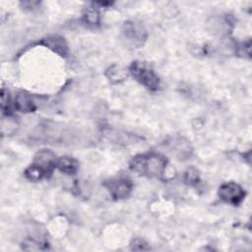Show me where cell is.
I'll use <instances>...</instances> for the list:
<instances>
[{
  "instance_id": "cell-12",
  "label": "cell",
  "mask_w": 252,
  "mask_h": 252,
  "mask_svg": "<svg viewBox=\"0 0 252 252\" xmlns=\"http://www.w3.org/2000/svg\"><path fill=\"white\" fill-rule=\"evenodd\" d=\"M83 21L89 26H97L100 21V16L97 8L91 7L86 9L83 14Z\"/></svg>"
},
{
  "instance_id": "cell-10",
  "label": "cell",
  "mask_w": 252,
  "mask_h": 252,
  "mask_svg": "<svg viewBox=\"0 0 252 252\" xmlns=\"http://www.w3.org/2000/svg\"><path fill=\"white\" fill-rule=\"evenodd\" d=\"M56 168H58L61 172L65 174L73 175L79 169V162L77 159H75L72 157H67V156L61 157L57 158Z\"/></svg>"
},
{
  "instance_id": "cell-1",
  "label": "cell",
  "mask_w": 252,
  "mask_h": 252,
  "mask_svg": "<svg viewBox=\"0 0 252 252\" xmlns=\"http://www.w3.org/2000/svg\"><path fill=\"white\" fill-rule=\"evenodd\" d=\"M131 170L151 178H161L167 166V159L161 154L151 152L135 156L130 163Z\"/></svg>"
},
{
  "instance_id": "cell-5",
  "label": "cell",
  "mask_w": 252,
  "mask_h": 252,
  "mask_svg": "<svg viewBox=\"0 0 252 252\" xmlns=\"http://www.w3.org/2000/svg\"><path fill=\"white\" fill-rule=\"evenodd\" d=\"M220 199L229 205L238 206L245 198V191L243 188L234 182H225L219 188Z\"/></svg>"
},
{
  "instance_id": "cell-11",
  "label": "cell",
  "mask_w": 252,
  "mask_h": 252,
  "mask_svg": "<svg viewBox=\"0 0 252 252\" xmlns=\"http://www.w3.org/2000/svg\"><path fill=\"white\" fill-rule=\"evenodd\" d=\"M105 76L112 84L120 83L127 78V72L119 65H112L105 71Z\"/></svg>"
},
{
  "instance_id": "cell-17",
  "label": "cell",
  "mask_w": 252,
  "mask_h": 252,
  "mask_svg": "<svg viewBox=\"0 0 252 252\" xmlns=\"http://www.w3.org/2000/svg\"><path fill=\"white\" fill-rule=\"evenodd\" d=\"M131 249L132 250H150L151 247L148 245L147 242H145L143 239L140 238H136L131 242Z\"/></svg>"
},
{
  "instance_id": "cell-15",
  "label": "cell",
  "mask_w": 252,
  "mask_h": 252,
  "mask_svg": "<svg viewBox=\"0 0 252 252\" xmlns=\"http://www.w3.org/2000/svg\"><path fill=\"white\" fill-rule=\"evenodd\" d=\"M236 49H237L238 55L250 58V56H251V40L247 39L246 41L239 43L236 46Z\"/></svg>"
},
{
  "instance_id": "cell-2",
  "label": "cell",
  "mask_w": 252,
  "mask_h": 252,
  "mask_svg": "<svg viewBox=\"0 0 252 252\" xmlns=\"http://www.w3.org/2000/svg\"><path fill=\"white\" fill-rule=\"evenodd\" d=\"M128 72L139 84L149 91L156 92L159 88V78L148 63L133 61L129 66Z\"/></svg>"
},
{
  "instance_id": "cell-8",
  "label": "cell",
  "mask_w": 252,
  "mask_h": 252,
  "mask_svg": "<svg viewBox=\"0 0 252 252\" xmlns=\"http://www.w3.org/2000/svg\"><path fill=\"white\" fill-rule=\"evenodd\" d=\"M170 150L176 158L180 160H185L190 158L193 153V148L189 140L183 137H178L170 142Z\"/></svg>"
},
{
  "instance_id": "cell-14",
  "label": "cell",
  "mask_w": 252,
  "mask_h": 252,
  "mask_svg": "<svg viewBox=\"0 0 252 252\" xmlns=\"http://www.w3.org/2000/svg\"><path fill=\"white\" fill-rule=\"evenodd\" d=\"M1 109L2 112L6 115H10V105H11V98H10V94L9 92L7 90H5L4 88H2L1 90Z\"/></svg>"
},
{
  "instance_id": "cell-9",
  "label": "cell",
  "mask_w": 252,
  "mask_h": 252,
  "mask_svg": "<svg viewBox=\"0 0 252 252\" xmlns=\"http://www.w3.org/2000/svg\"><path fill=\"white\" fill-rule=\"evenodd\" d=\"M14 107L18 111L25 112V113L32 112L36 108L32 95L24 91L17 93L14 99Z\"/></svg>"
},
{
  "instance_id": "cell-3",
  "label": "cell",
  "mask_w": 252,
  "mask_h": 252,
  "mask_svg": "<svg viewBox=\"0 0 252 252\" xmlns=\"http://www.w3.org/2000/svg\"><path fill=\"white\" fill-rule=\"evenodd\" d=\"M122 39L131 47H141L147 39V32L142 24L135 21H127L121 29Z\"/></svg>"
},
{
  "instance_id": "cell-7",
  "label": "cell",
  "mask_w": 252,
  "mask_h": 252,
  "mask_svg": "<svg viewBox=\"0 0 252 252\" xmlns=\"http://www.w3.org/2000/svg\"><path fill=\"white\" fill-rule=\"evenodd\" d=\"M43 46L47 47L57 55L61 57H66L69 53V47L65 38L58 34H51L43 38L40 42Z\"/></svg>"
},
{
  "instance_id": "cell-13",
  "label": "cell",
  "mask_w": 252,
  "mask_h": 252,
  "mask_svg": "<svg viewBox=\"0 0 252 252\" xmlns=\"http://www.w3.org/2000/svg\"><path fill=\"white\" fill-rule=\"evenodd\" d=\"M184 181L187 185H190V186L197 185L200 181V176H199L197 169L192 168V167L187 169L185 172V175H184Z\"/></svg>"
},
{
  "instance_id": "cell-18",
  "label": "cell",
  "mask_w": 252,
  "mask_h": 252,
  "mask_svg": "<svg viewBox=\"0 0 252 252\" xmlns=\"http://www.w3.org/2000/svg\"><path fill=\"white\" fill-rule=\"evenodd\" d=\"M20 5L24 10L32 11L40 5V2H38V1H24V2H21Z\"/></svg>"
},
{
  "instance_id": "cell-16",
  "label": "cell",
  "mask_w": 252,
  "mask_h": 252,
  "mask_svg": "<svg viewBox=\"0 0 252 252\" xmlns=\"http://www.w3.org/2000/svg\"><path fill=\"white\" fill-rule=\"evenodd\" d=\"M23 249L24 250H43L45 247H43V244L41 242H38V241H35L34 239H26L24 242H23V245H22Z\"/></svg>"
},
{
  "instance_id": "cell-6",
  "label": "cell",
  "mask_w": 252,
  "mask_h": 252,
  "mask_svg": "<svg viewBox=\"0 0 252 252\" xmlns=\"http://www.w3.org/2000/svg\"><path fill=\"white\" fill-rule=\"evenodd\" d=\"M56 162L57 158L55 154L50 150L42 149L34 155L32 164L35 166L44 177H48L51 175L54 168H56Z\"/></svg>"
},
{
  "instance_id": "cell-4",
  "label": "cell",
  "mask_w": 252,
  "mask_h": 252,
  "mask_svg": "<svg viewBox=\"0 0 252 252\" xmlns=\"http://www.w3.org/2000/svg\"><path fill=\"white\" fill-rule=\"evenodd\" d=\"M103 186L114 200H122L127 198L133 189L132 181L126 177H114L105 180L103 182Z\"/></svg>"
}]
</instances>
